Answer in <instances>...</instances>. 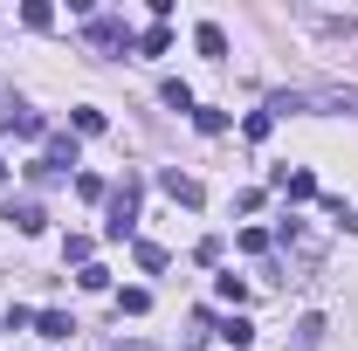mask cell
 Wrapping results in <instances>:
<instances>
[{"label": "cell", "mask_w": 358, "mask_h": 351, "mask_svg": "<svg viewBox=\"0 0 358 351\" xmlns=\"http://www.w3.org/2000/svg\"><path fill=\"white\" fill-rule=\"evenodd\" d=\"M131 227H138V179H124L117 193H110V241H131Z\"/></svg>", "instance_id": "1"}, {"label": "cell", "mask_w": 358, "mask_h": 351, "mask_svg": "<svg viewBox=\"0 0 358 351\" xmlns=\"http://www.w3.org/2000/svg\"><path fill=\"white\" fill-rule=\"evenodd\" d=\"M268 186H275V193H289V200H310V193H317V173H303V166H275Z\"/></svg>", "instance_id": "2"}, {"label": "cell", "mask_w": 358, "mask_h": 351, "mask_svg": "<svg viewBox=\"0 0 358 351\" xmlns=\"http://www.w3.org/2000/svg\"><path fill=\"white\" fill-rule=\"evenodd\" d=\"M7 220H14V234H42L48 214L35 207V200H7Z\"/></svg>", "instance_id": "3"}, {"label": "cell", "mask_w": 358, "mask_h": 351, "mask_svg": "<svg viewBox=\"0 0 358 351\" xmlns=\"http://www.w3.org/2000/svg\"><path fill=\"white\" fill-rule=\"evenodd\" d=\"M193 48H200L207 62H221V55H227V28H214V21H200V28H193Z\"/></svg>", "instance_id": "4"}, {"label": "cell", "mask_w": 358, "mask_h": 351, "mask_svg": "<svg viewBox=\"0 0 358 351\" xmlns=\"http://www.w3.org/2000/svg\"><path fill=\"white\" fill-rule=\"evenodd\" d=\"M159 186L173 193L179 207H200V179H193V173H159Z\"/></svg>", "instance_id": "5"}, {"label": "cell", "mask_w": 358, "mask_h": 351, "mask_svg": "<svg viewBox=\"0 0 358 351\" xmlns=\"http://www.w3.org/2000/svg\"><path fill=\"white\" fill-rule=\"evenodd\" d=\"M234 248H241V255H268V248H275V234H268V227H241V234H234Z\"/></svg>", "instance_id": "6"}, {"label": "cell", "mask_w": 358, "mask_h": 351, "mask_svg": "<svg viewBox=\"0 0 358 351\" xmlns=\"http://www.w3.org/2000/svg\"><path fill=\"white\" fill-rule=\"evenodd\" d=\"M35 331H42L48 345H62V338H69V331H76V324H69V317H62V310H42V317H35Z\"/></svg>", "instance_id": "7"}, {"label": "cell", "mask_w": 358, "mask_h": 351, "mask_svg": "<svg viewBox=\"0 0 358 351\" xmlns=\"http://www.w3.org/2000/svg\"><path fill=\"white\" fill-rule=\"evenodd\" d=\"M221 345L248 351V345H255V324H248V317H227V324H221Z\"/></svg>", "instance_id": "8"}, {"label": "cell", "mask_w": 358, "mask_h": 351, "mask_svg": "<svg viewBox=\"0 0 358 351\" xmlns=\"http://www.w3.org/2000/svg\"><path fill=\"white\" fill-rule=\"evenodd\" d=\"M159 103H166V110H193V89L179 83V76H166V83H159Z\"/></svg>", "instance_id": "9"}, {"label": "cell", "mask_w": 358, "mask_h": 351, "mask_svg": "<svg viewBox=\"0 0 358 351\" xmlns=\"http://www.w3.org/2000/svg\"><path fill=\"white\" fill-rule=\"evenodd\" d=\"M7 131H21V138H42V110H7Z\"/></svg>", "instance_id": "10"}, {"label": "cell", "mask_w": 358, "mask_h": 351, "mask_svg": "<svg viewBox=\"0 0 358 351\" xmlns=\"http://www.w3.org/2000/svg\"><path fill=\"white\" fill-rule=\"evenodd\" d=\"M69 124H76V131H83V138L110 131V117H103V110H90V103H83V110H69Z\"/></svg>", "instance_id": "11"}, {"label": "cell", "mask_w": 358, "mask_h": 351, "mask_svg": "<svg viewBox=\"0 0 358 351\" xmlns=\"http://www.w3.org/2000/svg\"><path fill=\"white\" fill-rule=\"evenodd\" d=\"M48 166H55V173H62V166H76V138H48V152H42Z\"/></svg>", "instance_id": "12"}, {"label": "cell", "mask_w": 358, "mask_h": 351, "mask_svg": "<svg viewBox=\"0 0 358 351\" xmlns=\"http://www.w3.org/2000/svg\"><path fill=\"white\" fill-rule=\"evenodd\" d=\"M193 124H200L207 138H221V131H227V110H207V103H193Z\"/></svg>", "instance_id": "13"}, {"label": "cell", "mask_w": 358, "mask_h": 351, "mask_svg": "<svg viewBox=\"0 0 358 351\" xmlns=\"http://www.w3.org/2000/svg\"><path fill=\"white\" fill-rule=\"evenodd\" d=\"M131 48H138V55H166V48H173V35H166V28H145Z\"/></svg>", "instance_id": "14"}, {"label": "cell", "mask_w": 358, "mask_h": 351, "mask_svg": "<svg viewBox=\"0 0 358 351\" xmlns=\"http://www.w3.org/2000/svg\"><path fill=\"white\" fill-rule=\"evenodd\" d=\"M117 310H124V317H145V310H152V289H117Z\"/></svg>", "instance_id": "15"}, {"label": "cell", "mask_w": 358, "mask_h": 351, "mask_svg": "<svg viewBox=\"0 0 358 351\" xmlns=\"http://www.w3.org/2000/svg\"><path fill=\"white\" fill-rule=\"evenodd\" d=\"M21 21H28V28H55V7H48V0H28Z\"/></svg>", "instance_id": "16"}, {"label": "cell", "mask_w": 358, "mask_h": 351, "mask_svg": "<svg viewBox=\"0 0 358 351\" xmlns=\"http://www.w3.org/2000/svg\"><path fill=\"white\" fill-rule=\"evenodd\" d=\"M62 262H83L90 268V234H69V241H62Z\"/></svg>", "instance_id": "17"}, {"label": "cell", "mask_w": 358, "mask_h": 351, "mask_svg": "<svg viewBox=\"0 0 358 351\" xmlns=\"http://www.w3.org/2000/svg\"><path fill=\"white\" fill-rule=\"evenodd\" d=\"M214 289H221L227 303H248V282H241V275H221V282H214Z\"/></svg>", "instance_id": "18"}, {"label": "cell", "mask_w": 358, "mask_h": 351, "mask_svg": "<svg viewBox=\"0 0 358 351\" xmlns=\"http://www.w3.org/2000/svg\"><path fill=\"white\" fill-rule=\"evenodd\" d=\"M138 268H152V275H159V268H166V248H152V241H138Z\"/></svg>", "instance_id": "19"}, {"label": "cell", "mask_w": 358, "mask_h": 351, "mask_svg": "<svg viewBox=\"0 0 358 351\" xmlns=\"http://www.w3.org/2000/svg\"><path fill=\"white\" fill-rule=\"evenodd\" d=\"M0 173H7V159H0Z\"/></svg>", "instance_id": "20"}]
</instances>
